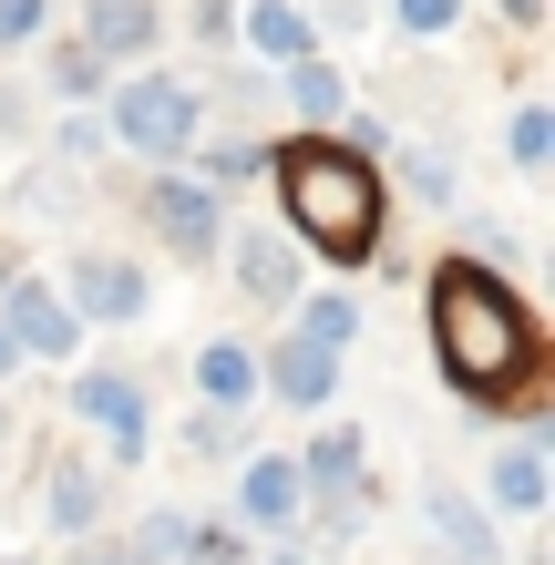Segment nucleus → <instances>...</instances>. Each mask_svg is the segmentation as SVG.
I'll list each match as a JSON object with an SVG mask.
<instances>
[{"label":"nucleus","instance_id":"nucleus-1","mask_svg":"<svg viewBox=\"0 0 555 565\" xmlns=\"http://www.w3.org/2000/svg\"><path fill=\"white\" fill-rule=\"evenodd\" d=\"M421 309H433L442 381L463 391L473 412H535V391H545V329L525 319L514 278L473 268V257H442V268L421 278Z\"/></svg>","mask_w":555,"mask_h":565},{"label":"nucleus","instance_id":"nucleus-2","mask_svg":"<svg viewBox=\"0 0 555 565\" xmlns=\"http://www.w3.org/2000/svg\"><path fill=\"white\" fill-rule=\"evenodd\" d=\"M268 185H278V237L299 257H330V268H371V257H381L391 185H381V164L350 154L340 135L268 145Z\"/></svg>","mask_w":555,"mask_h":565},{"label":"nucleus","instance_id":"nucleus-3","mask_svg":"<svg viewBox=\"0 0 555 565\" xmlns=\"http://www.w3.org/2000/svg\"><path fill=\"white\" fill-rule=\"evenodd\" d=\"M195 124H206V104H195L175 73H124V83L104 93V145L145 154V175H154V164H185Z\"/></svg>","mask_w":555,"mask_h":565},{"label":"nucleus","instance_id":"nucleus-4","mask_svg":"<svg viewBox=\"0 0 555 565\" xmlns=\"http://www.w3.org/2000/svg\"><path fill=\"white\" fill-rule=\"evenodd\" d=\"M62 412L104 431V473H145V452H154V402H145L135 371H73V381H62Z\"/></svg>","mask_w":555,"mask_h":565},{"label":"nucleus","instance_id":"nucleus-5","mask_svg":"<svg viewBox=\"0 0 555 565\" xmlns=\"http://www.w3.org/2000/svg\"><path fill=\"white\" fill-rule=\"evenodd\" d=\"M52 288H62V309H73L83 329H145L154 319V278L135 268V257H114V247H73V268H62Z\"/></svg>","mask_w":555,"mask_h":565},{"label":"nucleus","instance_id":"nucleus-6","mask_svg":"<svg viewBox=\"0 0 555 565\" xmlns=\"http://www.w3.org/2000/svg\"><path fill=\"white\" fill-rule=\"evenodd\" d=\"M135 216H145V237H166L175 257H216L226 247V195H206L185 164H154L145 195H135Z\"/></svg>","mask_w":555,"mask_h":565},{"label":"nucleus","instance_id":"nucleus-7","mask_svg":"<svg viewBox=\"0 0 555 565\" xmlns=\"http://www.w3.org/2000/svg\"><path fill=\"white\" fill-rule=\"evenodd\" d=\"M545 493H555V422L525 412V431H514V443L483 462V493H473V504L494 514V524H504V514L525 524V514H545Z\"/></svg>","mask_w":555,"mask_h":565},{"label":"nucleus","instance_id":"nucleus-8","mask_svg":"<svg viewBox=\"0 0 555 565\" xmlns=\"http://www.w3.org/2000/svg\"><path fill=\"white\" fill-rule=\"evenodd\" d=\"M257 402L319 422V412L340 402V350H319V340H299V329H278V340L257 350Z\"/></svg>","mask_w":555,"mask_h":565},{"label":"nucleus","instance_id":"nucleus-9","mask_svg":"<svg viewBox=\"0 0 555 565\" xmlns=\"http://www.w3.org/2000/svg\"><path fill=\"white\" fill-rule=\"evenodd\" d=\"M0 329H11V350H21V360H62V371H73V350H83V319L62 309V288H52V278H31V268L0 278Z\"/></svg>","mask_w":555,"mask_h":565},{"label":"nucleus","instance_id":"nucleus-10","mask_svg":"<svg viewBox=\"0 0 555 565\" xmlns=\"http://www.w3.org/2000/svg\"><path fill=\"white\" fill-rule=\"evenodd\" d=\"M299 504H309L299 462H288V452H247V462H237V493H226V524L257 545V535H288V524H299Z\"/></svg>","mask_w":555,"mask_h":565},{"label":"nucleus","instance_id":"nucleus-11","mask_svg":"<svg viewBox=\"0 0 555 565\" xmlns=\"http://www.w3.org/2000/svg\"><path fill=\"white\" fill-rule=\"evenodd\" d=\"M421 524H433V555L442 565H514L504 555V524L483 514L463 483H421Z\"/></svg>","mask_w":555,"mask_h":565},{"label":"nucleus","instance_id":"nucleus-12","mask_svg":"<svg viewBox=\"0 0 555 565\" xmlns=\"http://www.w3.org/2000/svg\"><path fill=\"white\" fill-rule=\"evenodd\" d=\"M42 524H52L62 545L104 535V524H114V473H104V462H73V452L42 462Z\"/></svg>","mask_w":555,"mask_h":565},{"label":"nucleus","instance_id":"nucleus-13","mask_svg":"<svg viewBox=\"0 0 555 565\" xmlns=\"http://www.w3.org/2000/svg\"><path fill=\"white\" fill-rule=\"evenodd\" d=\"M226 257H237V288L257 298V309H299V298H309V257L288 247L278 226H257V237L226 226Z\"/></svg>","mask_w":555,"mask_h":565},{"label":"nucleus","instance_id":"nucleus-14","mask_svg":"<svg viewBox=\"0 0 555 565\" xmlns=\"http://www.w3.org/2000/svg\"><path fill=\"white\" fill-rule=\"evenodd\" d=\"M73 42H83L93 62H145L154 42H166V11H154V0H93Z\"/></svg>","mask_w":555,"mask_h":565},{"label":"nucleus","instance_id":"nucleus-15","mask_svg":"<svg viewBox=\"0 0 555 565\" xmlns=\"http://www.w3.org/2000/svg\"><path fill=\"white\" fill-rule=\"evenodd\" d=\"M278 93H288V114H299V135H340V114H350V83H340L330 52H299L278 73Z\"/></svg>","mask_w":555,"mask_h":565},{"label":"nucleus","instance_id":"nucleus-16","mask_svg":"<svg viewBox=\"0 0 555 565\" xmlns=\"http://www.w3.org/2000/svg\"><path fill=\"white\" fill-rule=\"evenodd\" d=\"M288 462H299V483H309V493H340V483H361V473H371V443H361L350 422H319Z\"/></svg>","mask_w":555,"mask_h":565},{"label":"nucleus","instance_id":"nucleus-17","mask_svg":"<svg viewBox=\"0 0 555 565\" xmlns=\"http://www.w3.org/2000/svg\"><path fill=\"white\" fill-rule=\"evenodd\" d=\"M195 402L206 412H257V350L247 340H206L195 350Z\"/></svg>","mask_w":555,"mask_h":565},{"label":"nucleus","instance_id":"nucleus-18","mask_svg":"<svg viewBox=\"0 0 555 565\" xmlns=\"http://www.w3.org/2000/svg\"><path fill=\"white\" fill-rule=\"evenodd\" d=\"M185 175L206 185V195L268 185V145H257V135H216V145H185Z\"/></svg>","mask_w":555,"mask_h":565},{"label":"nucleus","instance_id":"nucleus-19","mask_svg":"<svg viewBox=\"0 0 555 565\" xmlns=\"http://www.w3.org/2000/svg\"><path fill=\"white\" fill-rule=\"evenodd\" d=\"M237 31H247V52H257V62H278V73H288L299 52H319L299 0H247V11H237Z\"/></svg>","mask_w":555,"mask_h":565},{"label":"nucleus","instance_id":"nucleus-20","mask_svg":"<svg viewBox=\"0 0 555 565\" xmlns=\"http://www.w3.org/2000/svg\"><path fill=\"white\" fill-rule=\"evenodd\" d=\"M288 329H299V340H319V350H350V340H361V298H350V288H319V298H299V309H288Z\"/></svg>","mask_w":555,"mask_h":565},{"label":"nucleus","instance_id":"nucleus-21","mask_svg":"<svg viewBox=\"0 0 555 565\" xmlns=\"http://www.w3.org/2000/svg\"><path fill=\"white\" fill-rule=\"evenodd\" d=\"M504 164H514V175H545V164H555V114H545V104H514V124H504Z\"/></svg>","mask_w":555,"mask_h":565},{"label":"nucleus","instance_id":"nucleus-22","mask_svg":"<svg viewBox=\"0 0 555 565\" xmlns=\"http://www.w3.org/2000/svg\"><path fill=\"white\" fill-rule=\"evenodd\" d=\"M185 524H195L185 504H145L124 545H135V565H175V555H185Z\"/></svg>","mask_w":555,"mask_h":565},{"label":"nucleus","instance_id":"nucleus-23","mask_svg":"<svg viewBox=\"0 0 555 565\" xmlns=\"http://www.w3.org/2000/svg\"><path fill=\"white\" fill-rule=\"evenodd\" d=\"M52 93H62V104H104V93H114V62H93L83 42H52Z\"/></svg>","mask_w":555,"mask_h":565},{"label":"nucleus","instance_id":"nucleus-24","mask_svg":"<svg viewBox=\"0 0 555 565\" xmlns=\"http://www.w3.org/2000/svg\"><path fill=\"white\" fill-rule=\"evenodd\" d=\"M175 565H257V545L237 535V524H226V514H195L185 524V555Z\"/></svg>","mask_w":555,"mask_h":565},{"label":"nucleus","instance_id":"nucleus-25","mask_svg":"<svg viewBox=\"0 0 555 565\" xmlns=\"http://www.w3.org/2000/svg\"><path fill=\"white\" fill-rule=\"evenodd\" d=\"M381 154H402V185L421 206H452V154L442 145H381Z\"/></svg>","mask_w":555,"mask_h":565},{"label":"nucleus","instance_id":"nucleus-26","mask_svg":"<svg viewBox=\"0 0 555 565\" xmlns=\"http://www.w3.org/2000/svg\"><path fill=\"white\" fill-rule=\"evenodd\" d=\"M463 257H473V268H494V278H514V257H525V247H514L504 216H463Z\"/></svg>","mask_w":555,"mask_h":565},{"label":"nucleus","instance_id":"nucleus-27","mask_svg":"<svg viewBox=\"0 0 555 565\" xmlns=\"http://www.w3.org/2000/svg\"><path fill=\"white\" fill-rule=\"evenodd\" d=\"M391 21H402L412 42H442V31L463 21V0H391Z\"/></svg>","mask_w":555,"mask_h":565},{"label":"nucleus","instance_id":"nucleus-28","mask_svg":"<svg viewBox=\"0 0 555 565\" xmlns=\"http://www.w3.org/2000/svg\"><path fill=\"white\" fill-rule=\"evenodd\" d=\"M104 154V114H62V135H52V164H93Z\"/></svg>","mask_w":555,"mask_h":565},{"label":"nucleus","instance_id":"nucleus-29","mask_svg":"<svg viewBox=\"0 0 555 565\" xmlns=\"http://www.w3.org/2000/svg\"><path fill=\"white\" fill-rule=\"evenodd\" d=\"M42 21H52V0H0V52L42 42Z\"/></svg>","mask_w":555,"mask_h":565},{"label":"nucleus","instance_id":"nucleus-30","mask_svg":"<svg viewBox=\"0 0 555 565\" xmlns=\"http://www.w3.org/2000/svg\"><path fill=\"white\" fill-rule=\"evenodd\" d=\"M21 135H31V93L0 83V145H21Z\"/></svg>","mask_w":555,"mask_h":565},{"label":"nucleus","instance_id":"nucleus-31","mask_svg":"<svg viewBox=\"0 0 555 565\" xmlns=\"http://www.w3.org/2000/svg\"><path fill=\"white\" fill-rule=\"evenodd\" d=\"M226 31H237V11L226 0H195V42H226Z\"/></svg>","mask_w":555,"mask_h":565},{"label":"nucleus","instance_id":"nucleus-32","mask_svg":"<svg viewBox=\"0 0 555 565\" xmlns=\"http://www.w3.org/2000/svg\"><path fill=\"white\" fill-rule=\"evenodd\" d=\"M11 371H21V350H11V329H0V381H11Z\"/></svg>","mask_w":555,"mask_h":565},{"label":"nucleus","instance_id":"nucleus-33","mask_svg":"<svg viewBox=\"0 0 555 565\" xmlns=\"http://www.w3.org/2000/svg\"><path fill=\"white\" fill-rule=\"evenodd\" d=\"M504 11H514V21H535V11H545V0H504Z\"/></svg>","mask_w":555,"mask_h":565},{"label":"nucleus","instance_id":"nucleus-34","mask_svg":"<svg viewBox=\"0 0 555 565\" xmlns=\"http://www.w3.org/2000/svg\"><path fill=\"white\" fill-rule=\"evenodd\" d=\"M0 452H11V412H0Z\"/></svg>","mask_w":555,"mask_h":565},{"label":"nucleus","instance_id":"nucleus-35","mask_svg":"<svg viewBox=\"0 0 555 565\" xmlns=\"http://www.w3.org/2000/svg\"><path fill=\"white\" fill-rule=\"evenodd\" d=\"M0 565H11V555H0Z\"/></svg>","mask_w":555,"mask_h":565}]
</instances>
